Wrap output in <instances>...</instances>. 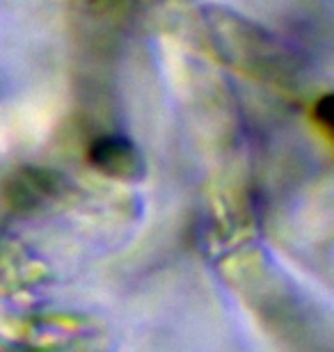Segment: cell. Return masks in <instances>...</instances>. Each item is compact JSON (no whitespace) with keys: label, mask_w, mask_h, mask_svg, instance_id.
<instances>
[{"label":"cell","mask_w":334,"mask_h":352,"mask_svg":"<svg viewBox=\"0 0 334 352\" xmlns=\"http://www.w3.org/2000/svg\"><path fill=\"white\" fill-rule=\"evenodd\" d=\"M55 192H58V176L28 167V170H21L17 176H12L7 183L5 197L14 208L30 210L51 199Z\"/></svg>","instance_id":"2"},{"label":"cell","mask_w":334,"mask_h":352,"mask_svg":"<svg viewBox=\"0 0 334 352\" xmlns=\"http://www.w3.org/2000/svg\"><path fill=\"white\" fill-rule=\"evenodd\" d=\"M90 163L98 172L117 176V179H131L140 172V153L126 138L103 135L92 142L87 151Z\"/></svg>","instance_id":"1"},{"label":"cell","mask_w":334,"mask_h":352,"mask_svg":"<svg viewBox=\"0 0 334 352\" xmlns=\"http://www.w3.org/2000/svg\"><path fill=\"white\" fill-rule=\"evenodd\" d=\"M332 101L334 98L330 94H325L321 101L316 103V108H314V117H316V122L323 126L325 131H330L332 129V122H334V115H332Z\"/></svg>","instance_id":"3"}]
</instances>
